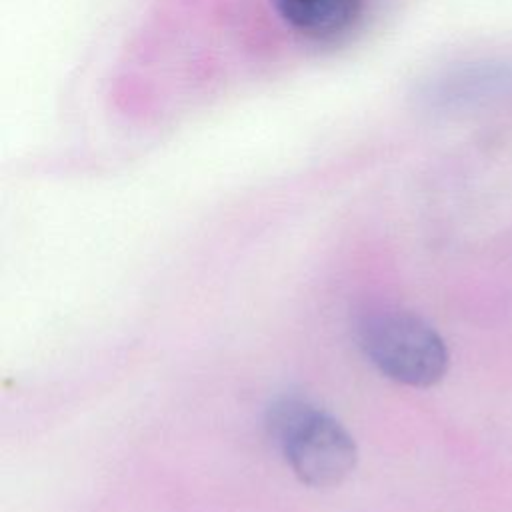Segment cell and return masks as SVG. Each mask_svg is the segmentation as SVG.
<instances>
[{"label":"cell","mask_w":512,"mask_h":512,"mask_svg":"<svg viewBox=\"0 0 512 512\" xmlns=\"http://www.w3.org/2000/svg\"><path fill=\"white\" fill-rule=\"evenodd\" d=\"M270 438L300 482L338 486L356 466V442L330 414L302 398H282L268 410Z\"/></svg>","instance_id":"6da1fadb"},{"label":"cell","mask_w":512,"mask_h":512,"mask_svg":"<svg viewBox=\"0 0 512 512\" xmlns=\"http://www.w3.org/2000/svg\"><path fill=\"white\" fill-rule=\"evenodd\" d=\"M360 346L386 378L404 386H434L448 370L444 338L412 312L370 314L360 326Z\"/></svg>","instance_id":"7a4b0ae2"},{"label":"cell","mask_w":512,"mask_h":512,"mask_svg":"<svg viewBox=\"0 0 512 512\" xmlns=\"http://www.w3.org/2000/svg\"><path fill=\"white\" fill-rule=\"evenodd\" d=\"M276 6L296 32L328 40L344 34L356 22L362 0H276Z\"/></svg>","instance_id":"3957f363"}]
</instances>
